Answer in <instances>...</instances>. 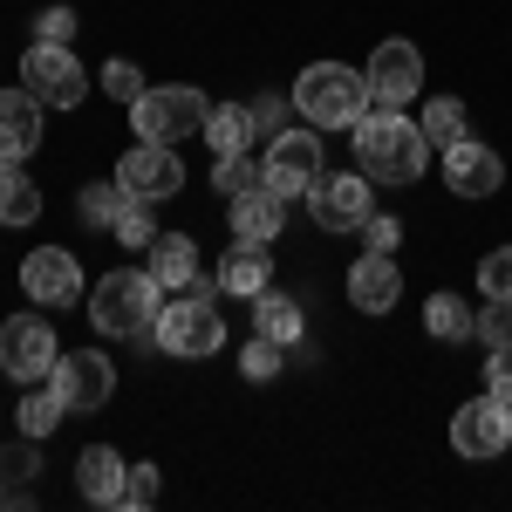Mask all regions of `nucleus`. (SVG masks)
<instances>
[{
	"label": "nucleus",
	"instance_id": "f257e3e1",
	"mask_svg": "<svg viewBox=\"0 0 512 512\" xmlns=\"http://www.w3.org/2000/svg\"><path fill=\"white\" fill-rule=\"evenodd\" d=\"M424 164H431L424 123H410L403 110H362V123H355V171L369 185H417Z\"/></svg>",
	"mask_w": 512,
	"mask_h": 512
},
{
	"label": "nucleus",
	"instance_id": "f03ea898",
	"mask_svg": "<svg viewBox=\"0 0 512 512\" xmlns=\"http://www.w3.org/2000/svg\"><path fill=\"white\" fill-rule=\"evenodd\" d=\"M369 110V76L349 62H315L294 76V117L315 130H355Z\"/></svg>",
	"mask_w": 512,
	"mask_h": 512
},
{
	"label": "nucleus",
	"instance_id": "7ed1b4c3",
	"mask_svg": "<svg viewBox=\"0 0 512 512\" xmlns=\"http://www.w3.org/2000/svg\"><path fill=\"white\" fill-rule=\"evenodd\" d=\"M158 308H164V287L151 280V267H144V274H137V267H117V274L96 280V294H89V321H96V335H110V342L151 335Z\"/></svg>",
	"mask_w": 512,
	"mask_h": 512
},
{
	"label": "nucleus",
	"instance_id": "20e7f679",
	"mask_svg": "<svg viewBox=\"0 0 512 512\" xmlns=\"http://www.w3.org/2000/svg\"><path fill=\"white\" fill-rule=\"evenodd\" d=\"M164 355H185V362H205V355L226 349V321H219V301L212 294H171L151 321Z\"/></svg>",
	"mask_w": 512,
	"mask_h": 512
},
{
	"label": "nucleus",
	"instance_id": "39448f33",
	"mask_svg": "<svg viewBox=\"0 0 512 512\" xmlns=\"http://www.w3.org/2000/svg\"><path fill=\"white\" fill-rule=\"evenodd\" d=\"M205 117H212V103H205L198 89H185V82L144 89V96L130 103V123H137L144 144H185V137H205Z\"/></svg>",
	"mask_w": 512,
	"mask_h": 512
},
{
	"label": "nucleus",
	"instance_id": "423d86ee",
	"mask_svg": "<svg viewBox=\"0 0 512 512\" xmlns=\"http://www.w3.org/2000/svg\"><path fill=\"white\" fill-rule=\"evenodd\" d=\"M21 89L35 96L41 110H76L82 96H89V76H82L76 48H62V41H35V48L21 55Z\"/></svg>",
	"mask_w": 512,
	"mask_h": 512
},
{
	"label": "nucleus",
	"instance_id": "0eeeda50",
	"mask_svg": "<svg viewBox=\"0 0 512 512\" xmlns=\"http://www.w3.org/2000/svg\"><path fill=\"white\" fill-rule=\"evenodd\" d=\"M308 212L321 233H362V219L376 212V185L362 171H321L308 185Z\"/></svg>",
	"mask_w": 512,
	"mask_h": 512
},
{
	"label": "nucleus",
	"instance_id": "6e6552de",
	"mask_svg": "<svg viewBox=\"0 0 512 512\" xmlns=\"http://www.w3.org/2000/svg\"><path fill=\"white\" fill-rule=\"evenodd\" d=\"M321 178V130H274L267 144V164H260V185L280 198H308V185Z\"/></svg>",
	"mask_w": 512,
	"mask_h": 512
},
{
	"label": "nucleus",
	"instance_id": "1a4fd4ad",
	"mask_svg": "<svg viewBox=\"0 0 512 512\" xmlns=\"http://www.w3.org/2000/svg\"><path fill=\"white\" fill-rule=\"evenodd\" d=\"M55 328L41 315H14L0 321V369L14 376V383H41V376H55Z\"/></svg>",
	"mask_w": 512,
	"mask_h": 512
},
{
	"label": "nucleus",
	"instance_id": "9d476101",
	"mask_svg": "<svg viewBox=\"0 0 512 512\" xmlns=\"http://www.w3.org/2000/svg\"><path fill=\"white\" fill-rule=\"evenodd\" d=\"M117 185L130 198H144V205H158V198H171V192H185V164H178V151L171 144H130L117 158Z\"/></svg>",
	"mask_w": 512,
	"mask_h": 512
},
{
	"label": "nucleus",
	"instance_id": "9b49d317",
	"mask_svg": "<svg viewBox=\"0 0 512 512\" xmlns=\"http://www.w3.org/2000/svg\"><path fill=\"white\" fill-rule=\"evenodd\" d=\"M48 383L62 390L69 410H103L117 396V362L103 349H69V355H55V376Z\"/></svg>",
	"mask_w": 512,
	"mask_h": 512
},
{
	"label": "nucleus",
	"instance_id": "f8f14e48",
	"mask_svg": "<svg viewBox=\"0 0 512 512\" xmlns=\"http://www.w3.org/2000/svg\"><path fill=\"white\" fill-rule=\"evenodd\" d=\"M506 444H512V410L492 390L458 403V417H451V451L458 458H499Z\"/></svg>",
	"mask_w": 512,
	"mask_h": 512
},
{
	"label": "nucleus",
	"instance_id": "ddd939ff",
	"mask_svg": "<svg viewBox=\"0 0 512 512\" xmlns=\"http://www.w3.org/2000/svg\"><path fill=\"white\" fill-rule=\"evenodd\" d=\"M362 76H369V110H403V103L424 89V55H417L410 41H383Z\"/></svg>",
	"mask_w": 512,
	"mask_h": 512
},
{
	"label": "nucleus",
	"instance_id": "4468645a",
	"mask_svg": "<svg viewBox=\"0 0 512 512\" xmlns=\"http://www.w3.org/2000/svg\"><path fill=\"white\" fill-rule=\"evenodd\" d=\"M21 294L41 301V308H76L82 294V267L69 246H35L28 260H21Z\"/></svg>",
	"mask_w": 512,
	"mask_h": 512
},
{
	"label": "nucleus",
	"instance_id": "2eb2a0df",
	"mask_svg": "<svg viewBox=\"0 0 512 512\" xmlns=\"http://www.w3.org/2000/svg\"><path fill=\"white\" fill-rule=\"evenodd\" d=\"M444 185L458 198H492L506 185V158L492 151V144H472V137H458L451 151H444Z\"/></svg>",
	"mask_w": 512,
	"mask_h": 512
},
{
	"label": "nucleus",
	"instance_id": "dca6fc26",
	"mask_svg": "<svg viewBox=\"0 0 512 512\" xmlns=\"http://www.w3.org/2000/svg\"><path fill=\"white\" fill-rule=\"evenodd\" d=\"M226 219H233V239H239V246H274L280 226H287V198L267 192V185H253V192L226 198Z\"/></svg>",
	"mask_w": 512,
	"mask_h": 512
},
{
	"label": "nucleus",
	"instance_id": "f3484780",
	"mask_svg": "<svg viewBox=\"0 0 512 512\" xmlns=\"http://www.w3.org/2000/svg\"><path fill=\"white\" fill-rule=\"evenodd\" d=\"M396 294H403V267H396V253H362L349 267V301L362 315H390Z\"/></svg>",
	"mask_w": 512,
	"mask_h": 512
},
{
	"label": "nucleus",
	"instance_id": "a211bd4d",
	"mask_svg": "<svg viewBox=\"0 0 512 512\" xmlns=\"http://www.w3.org/2000/svg\"><path fill=\"white\" fill-rule=\"evenodd\" d=\"M41 144V103L28 89H0V158H35Z\"/></svg>",
	"mask_w": 512,
	"mask_h": 512
},
{
	"label": "nucleus",
	"instance_id": "6ab92c4d",
	"mask_svg": "<svg viewBox=\"0 0 512 512\" xmlns=\"http://www.w3.org/2000/svg\"><path fill=\"white\" fill-rule=\"evenodd\" d=\"M123 478H130V458H117L110 444H89L76 458V492L96 506H123Z\"/></svg>",
	"mask_w": 512,
	"mask_h": 512
},
{
	"label": "nucleus",
	"instance_id": "aec40b11",
	"mask_svg": "<svg viewBox=\"0 0 512 512\" xmlns=\"http://www.w3.org/2000/svg\"><path fill=\"white\" fill-rule=\"evenodd\" d=\"M274 287V260H267V246H226V260H219V294H267Z\"/></svg>",
	"mask_w": 512,
	"mask_h": 512
},
{
	"label": "nucleus",
	"instance_id": "412c9836",
	"mask_svg": "<svg viewBox=\"0 0 512 512\" xmlns=\"http://www.w3.org/2000/svg\"><path fill=\"white\" fill-rule=\"evenodd\" d=\"M151 280H158L164 294H185V287L198 280V239H185V233L151 239Z\"/></svg>",
	"mask_w": 512,
	"mask_h": 512
},
{
	"label": "nucleus",
	"instance_id": "4be33fe9",
	"mask_svg": "<svg viewBox=\"0 0 512 512\" xmlns=\"http://www.w3.org/2000/svg\"><path fill=\"white\" fill-rule=\"evenodd\" d=\"M253 335H267V342H280V349H294L301 335H308V315H301V301L294 294H253Z\"/></svg>",
	"mask_w": 512,
	"mask_h": 512
},
{
	"label": "nucleus",
	"instance_id": "5701e85b",
	"mask_svg": "<svg viewBox=\"0 0 512 512\" xmlns=\"http://www.w3.org/2000/svg\"><path fill=\"white\" fill-rule=\"evenodd\" d=\"M41 219V192L21 171V158H0V226H35Z\"/></svg>",
	"mask_w": 512,
	"mask_h": 512
},
{
	"label": "nucleus",
	"instance_id": "b1692460",
	"mask_svg": "<svg viewBox=\"0 0 512 512\" xmlns=\"http://www.w3.org/2000/svg\"><path fill=\"white\" fill-rule=\"evenodd\" d=\"M253 103H212V117H205V144L219 151V158H239L246 144H253Z\"/></svg>",
	"mask_w": 512,
	"mask_h": 512
},
{
	"label": "nucleus",
	"instance_id": "393cba45",
	"mask_svg": "<svg viewBox=\"0 0 512 512\" xmlns=\"http://www.w3.org/2000/svg\"><path fill=\"white\" fill-rule=\"evenodd\" d=\"M424 328H431L437 342H465V335H478V315L458 294H431V301H424Z\"/></svg>",
	"mask_w": 512,
	"mask_h": 512
},
{
	"label": "nucleus",
	"instance_id": "a878e982",
	"mask_svg": "<svg viewBox=\"0 0 512 512\" xmlns=\"http://www.w3.org/2000/svg\"><path fill=\"white\" fill-rule=\"evenodd\" d=\"M62 417H69V403H62V390H55V383H48V390H28V396H21V410H14L21 437H35V444H41L48 431H55Z\"/></svg>",
	"mask_w": 512,
	"mask_h": 512
},
{
	"label": "nucleus",
	"instance_id": "bb28decb",
	"mask_svg": "<svg viewBox=\"0 0 512 512\" xmlns=\"http://www.w3.org/2000/svg\"><path fill=\"white\" fill-rule=\"evenodd\" d=\"M123 205H130V192H123L117 178H103V185H82V198H76L82 226H96V233H110V226H117Z\"/></svg>",
	"mask_w": 512,
	"mask_h": 512
},
{
	"label": "nucleus",
	"instance_id": "cd10ccee",
	"mask_svg": "<svg viewBox=\"0 0 512 512\" xmlns=\"http://www.w3.org/2000/svg\"><path fill=\"white\" fill-rule=\"evenodd\" d=\"M424 137H431V151H451L458 137H465V103L458 96H437V103H424Z\"/></svg>",
	"mask_w": 512,
	"mask_h": 512
},
{
	"label": "nucleus",
	"instance_id": "c85d7f7f",
	"mask_svg": "<svg viewBox=\"0 0 512 512\" xmlns=\"http://www.w3.org/2000/svg\"><path fill=\"white\" fill-rule=\"evenodd\" d=\"M110 239H117V246H151V239H158L151 205H144V198H130V205L117 212V226H110Z\"/></svg>",
	"mask_w": 512,
	"mask_h": 512
},
{
	"label": "nucleus",
	"instance_id": "c756f323",
	"mask_svg": "<svg viewBox=\"0 0 512 512\" xmlns=\"http://www.w3.org/2000/svg\"><path fill=\"white\" fill-rule=\"evenodd\" d=\"M478 294H485V301H512V246H499V253L478 260Z\"/></svg>",
	"mask_w": 512,
	"mask_h": 512
},
{
	"label": "nucleus",
	"instance_id": "7c9ffc66",
	"mask_svg": "<svg viewBox=\"0 0 512 512\" xmlns=\"http://www.w3.org/2000/svg\"><path fill=\"white\" fill-rule=\"evenodd\" d=\"M212 185H219V198L253 192V185H260V164L246 158V151H239V158H219V171H212Z\"/></svg>",
	"mask_w": 512,
	"mask_h": 512
},
{
	"label": "nucleus",
	"instance_id": "2f4dec72",
	"mask_svg": "<svg viewBox=\"0 0 512 512\" xmlns=\"http://www.w3.org/2000/svg\"><path fill=\"white\" fill-rule=\"evenodd\" d=\"M239 369H246L253 383H274V376H280V342H267V335H253V342L239 349Z\"/></svg>",
	"mask_w": 512,
	"mask_h": 512
},
{
	"label": "nucleus",
	"instance_id": "473e14b6",
	"mask_svg": "<svg viewBox=\"0 0 512 512\" xmlns=\"http://www.w3.org/2000/svg\"><path fill=\"white\" fill-rule=\"evenodd\" d=\"M76 7H41L35 14V41H62V48H76Z\"/></svg>",
	"mask_w": 512,
	"mask_h": 512
},
{
	"label": "nucleus",
	"instance_id": "72a5a7b5",
	"mask_svg": "<svg viewBox=\"0 0 512 512\" xmlns=\"http://www.w3.org/2000/svg\"><path fill=\"white\" fill-rule=\"evenodd\" d=\"M103 96L137 103V96H144V69H137V62H110V69H103Z\"/></svg>",
	"mask_w": 512,
	"mask_h": 512
},
{
	"label": "nucleus",
	"instance_id": "f704fd0d",
	"mask_svg": "<svg viewBox=\"0 0 512 512\" xmlns=\"http://www.w3.org/2000/svg\"><path fill=\"white\" fill-rule=\"evenodd\" d=\"M478 342H485V349H512V301H492V308L478 315Z\"/></svg>",
	"mask_w": 512,
	"mask_h": 512
},
{
	"label": "nucleus",
	"instance_id": "c9c22d12",
	"mask_svg": "<svg viewBox=\"0 0 512 512\" xmlns=\"http://www.w3.org/2000/svg\"><path fill=\"white\" fill-rule=\"evenodd\" d=\"M158 465H130V478H123V506H158Z\"/></svg>",
	"mask_w": 512,
	"mask_h": 512
},
{
	"label": "nucleus",
	"instance_id": "e433bc0d",
	"mask_svg": "<svg viewBox=\"0 0 512 512\" xmlns=\"http://www.w3.org/2000/svg\"><path fill=\"white\" fill-rule=\"evenodd\" d=\"M362 239H369V253H396L403 246V226H396L390 212H369L362 219Z\"/></svg>",
	"mask_w": 512,
	"mask_h": 512
},
{
	"label": "nucleus",
	"instance_id": "4c0bfd02",
	"mask_svg": "<svg viewBox=\"0 0 512 512\" xmlns=\"http://www.w3.org/2000/svg\"><path fill=\"white\" fill-rule=\"evenodd\" d=\"M485 390L512 410V349H492V355H485Z\"/></svg>",
	"mask_w": 512,
	"mask_h": 512
}]
</instances>
